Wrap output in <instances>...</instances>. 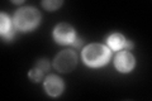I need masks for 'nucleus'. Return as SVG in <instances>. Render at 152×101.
Masks as SVG:
<instances>
[{"label": "nucleus", "instance_id": "9", "mask_svg": "<svg viewBox=\"0 0 152 101\" xmlns=\"http://www.w3.org/2000/svg\"><path fill=\"white\" fill-rule=\"evenodd\" d=\"M42 5L46 9H48V10H56L58 7L62 5V1H61V0H45V1L42 3Z\"/></svg>", "mask_w": 152, "mask_h": 101}, {"label": "nucleus", "instance_id": "2", "mask_svg": "<svg viewBox=\"0 0 152 101\" xmlns=\"http://www.w3.org/2000/svg\"><path fill=\"white\" fill-rule=\"evenodd\" d=\"M41 20V14L36 8L26 7L20 8L14 15V24L19 31L28 32L38 25Z\"/></svg>", "mask_w": 152, "mask_h": 101}, {"label": "nucleus", "instance_id": "12", "mask_svg": "<svg viewBox=\"0 0 152 101\" xmlns=\"http://www.w3.org/2000/svg\"><path fill=\"white\" fill-rule=\"evenodd\" d=\"M72 44L75 47H80V46H81V39H80V38H75V41L72 42Z\"/></svg>", "mask_w": 152, "mask_h": 101}, {"label": "nucleus", "instance_id": "5", "mask_svg": "<svg viewBox=\"0 0 152 101\" xmlns=\"http://www.w3.org/2000/svg\"><path fill=\"white\" fill-rule=\"evenodd\" d=\"M114 66L119 72H129L134 67V57L129 52L122 51L114 58Z\"/></svg>", "mask_w": 152, "mask_h": 101}, {"label": "nucleus", "instance_id": "3", "mask_svg": "<svg viewBox=\"0 0 152 101\" xmlns=\"http://www.w3.org/2000/svg\"><path fill=\"white\" fill-rule=\"evenodd\" d=\"M76 62H77V56L74 51L65 49L61 51L55 57L53 66L57 71L60 72H71L76 67Z\"/></svg>", "mask_w": 152, "mask_h": 101}, {"label": "nucleus", "instance_id": "11", "mask_svg": "<svg viewBox=\"0 0 152 101\" xmlns=\"http://www.w3.org/2000/svg\"><path fill=\"white\" fill-rule=\"evenodd\" d=\"M36 67H37V68H39L41 71H48L50 65H48V62H47V60H39L37 62Z\"/></svg>", "mask_w": 152, "mask_h": 101}, {"label": "nucleus", "instance_id": "1", "mask_svg": "<svg viewBox=\"0 0 152 101\" xmlns=\"http://www.w3.org/2000/svg\"><path fill=\"white\" fill-rule=\"evenodd\" d=\"M109 57H110V51L104 44L99 43H93L84 48L83 51V60L85 65L90 67H100L105 65Z\"/></svg>", "mask_w": 152, "mask_h": 101}, {"label": "nucleus", "instance_id": "6", "mask_svg": "<svg viewBox=\"0 0 152 101\" xmlns=\"http://www.w3.org/2000/svg\"><path fill=\"white\" fill-rule=\"evenodd\" d=\"M45 90L51 96H58L64 91V82L60 77L51 75L45 81Z\"/></svg>", "mask_w": 152, "mask_h": 101}, {"label": "nucleus", "instance_id": "8", "mask_svg": "<svg viewBox=\"0 0 152 101\" xmlns=\"http://www.w3.org/2000/svg\"><path fill=\"white\" fill-rule=\"evenodd\" d=\"M0 18H1V25H0V31H1V34L5 37V39L10 41L14 37V28L10 27V20L7 14L1 13L0 14Z\"/></svg>", "mask_w": 152, "mask_h": 101}, {"label": "nucleus", "instance_id": "4", "mask_svg": "<svg viewBox=\"0 0 152 101\" xmlns=\"http://www.w3.org/2000/svg\"><path fill=\"white\" fill-rule=\"evenodd\" d=\"M53 37L57 43L60 44H69V43H72L76 38L75 31L74 28L67 23H61L58 24L55 31H53Z\"/></svg>", "mask_w": 152, "mask_h": 101}, {"label": "nucleus", "instance_id": "7", "mask_svg": "<svg viewBox=\"0 0 152 101\" xmlns=\"http://www.w3.org/2000/svg\"><path fill=\"white\" fill-rule=\"evenodd\" d=\"M126 38L119 33H113V34L108 38V44L109 48L113 51H119L122 48H126Z\"/></svg>", "mask_w": 152, "mask_h": 101}, {"label": "nucleus", "instance_id": "10", "mask_svg": "<svg viewBox=\"0 0 152 101\" xmlns=\"http://www.w3.org/2000/svg\"><path fill=\"white\" fill-rule=\"evenodd\" d=\"M42 72L43 71H41L39 68H33V70H31L29 71V78L32 80V81H34V82H37V81H39L41 78H42Z\"/></svg>", "mask_w": 152, "mask_h": 101}]
</instances>
